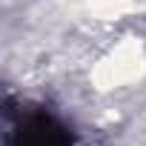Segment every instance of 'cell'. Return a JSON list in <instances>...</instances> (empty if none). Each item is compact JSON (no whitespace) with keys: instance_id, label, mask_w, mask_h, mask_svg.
Wrapping results in <instances>:
<instances>
[{"instance_id":"cell-1","label":"cell","mask_w":146,"mask_h":146,"mask_svg":"<svg viewBox=\"0 0 146 146\" xmlns=\"http://www.w3.org/2000/svg\"><path fill=\"white\" fill-rule=\"evenodd\" d=\"M6 146H75L72 129L43 106L6 103Z\"/></svg>"}]
</instances>
